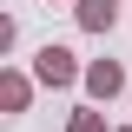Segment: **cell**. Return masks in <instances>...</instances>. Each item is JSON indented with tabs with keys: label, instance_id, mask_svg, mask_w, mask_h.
I'll use <instances>...</instances> for the list:
<instances>
[{
	"label": "cell",
	"instance_id": "6da1fadb",
	"mask_svg": "<svg viewBox=\"0 0 132 132\" xmlns=\"http://www.w3.org/2000/svg\"><path fill=\"white\" fill-rule=\"evenodd\" d=\"M66 73H73V53H60V46L40 53V79H66Z\"/></svg>",
	"mask_w": 132,
	"mask_h": 132
},
{
	"label": "cell",
	"instance_id": "7a4b0ae2",
	"mask_svg": "<svg viewBox=\"0 0 132 132\" xmlns=\"http://www.w3.org/2000/svg\"><path fill=\"white\" fill-rule=\"evenodd\" d=\"M79 20L86 27H112V0H79Z\"/></svg>",
	"mask_w": 132,
	"mask_h": 132
},
{
	"label": "cell",
	"instance_id": "3957f363",
	"mask_svg": "<svg viewBox=\"0 0 132 132\" xmlns=\"http://www.w3.org/2000/svg\"><path fill=\"white\" fill-rule=\"evenodd\" d=\"M93 86L99 93H119V66H93Z\"/></svg>",
	"mask_w": 132,
	"mask_h": 132
},
{
	"label": "cell",
	"instance_id": "277c9868",
	"mask_svg": "<svg viewBox=\"0 0 132 132\" xmlns=\"http://www.w3.org/2000/svg\"><path fill=\"white\" fill-rule=\"evenodd\" d=\"M73 132H99V119H93V112H86V119H73Z\"/></svg>",
	"mask_w": 132,
	"mask_h": 132
}]
</instances>
